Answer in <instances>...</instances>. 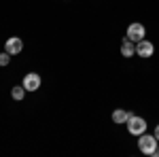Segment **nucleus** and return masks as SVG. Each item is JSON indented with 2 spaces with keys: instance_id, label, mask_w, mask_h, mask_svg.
<instances>
[{
  "instance_id": "2",
  "label": "nucleus",
  "mask_w": 159,
  "mask_h": 157,
  "mask_svg": "<svg viewBox=\"0 0 159 157\" xmlns=\"http://www.w3.org/2000/svg\"><path fill=\"white\" fill-rule=\"evenodd\" d=\"M125 125H127V132L132 134V136H140V134L147 132V121L142 119V117H138V115H132Z\"/></svg>"
},
{
  "instance_id": "6",
  "label": "nucleus",
  "mask_w": 159,
  "mask_h": 157,
  "mask_svg": "<svg viewBox=\"0 0 159 157\" xmlns=\"http://www.w3.org/2000/svg\"><path fill=\"white\" fill-rule=\"evenodd\" d=\"M24 87H25V91H36V89H40V74L28 72L24 76Z\"/></svg>"
},
{
  "instance_id": "5",
  "label": "nucleus",
  "mask_w": 159,
  "mask_h": 157,
  "mask_svg": "<svg viewBox=\"0 0 159 157\" xmlns=\"http://www.w3.org/2000/svg\"><path fill=\"white\" fill-rule=\"evenodd\" d=\"M155 53V45L151 43V40H140V43H136V55H140V58H151Z\"/></svg>"
},
{
  "instance_id": "11",
  "label": "nucleus",
  "mask_w": 159,
  "mask_h": 157,
  "mask_svg": "<svg viewBox=\"0 0 159 157\" xmlns=\"http://www.w3.org/2000/svg\"><path fill=\"white\" fill-rule=\"evenodd\" d=\"M155 138H157V140H159V125H157V127H155Z\"/></svg>"
},
{
  "instance_id": "4",
  "label": "nucleus",
  "mask_w": 159,
  "mask_h": 157,
  "mask_svg": "<svg viewBox=\"0 0 159 157\" xmlns=\"http://www.w3.org/2000/svg\"><path fill=\"white\" fill-rule=\"evenodd\" d=\"M4 51H7V53H11V55L21 53V51H24V40H21L19 36H11L7 43H4Z\"/></svg>"
},
{
  "instance_id": "8",
  "label": "nucleus",
  "mask_w": 159,
  "mask_h": 157,
  "mask_svg": "<svg viewBox=\"0 0 159 157\" xmlns=\"http://www.w3.org/2000/svg\"><path fill=\"white\" fill-rule=\"evenodd\" d=\"M134 113H129V110H123V109H117L112 113V121L115 123H127V119L132 117Z\"/></svg>"
},
{
  "instance_id": "1",
  "label": "nucleus",
  "mask_w": 159,
  "mask_h": 157,
  "mask_svg": "<svg viewBox=\"0 0 159 157\" xmlns=\"http://www.w3.org/2000/svg\"><path fill=\"white\" fill-rule=\"evenodd\" d=\"M159 146V140L155 138V134H140V140H138V149L144 153V155H155Z\"/></svg>"
},
{
  "instance_id": "9",
  "label": "nucleus",
  "mask_w": 159,
  "mask_h": 157,
  "mask_svg": "<svg viewBox=\"0 0 159 157\" xmlns=\"http://www.w3.org/2000/svg\"><path fill=\"white\" fill-rule=\"evenodd\" d=\"M11 96L15 98V100H24V96H25V87H24V85H17V87H13V89H11Z\"/></svg>"
},
{
  "instance_id": "12",
  "label": "nucleus",
  "mask_w": 159,
  "mask_h": 157,
  "mask_svg": "<svg viewBox=\"0 0 159 157\" xmlns=\"http://www.w3.org/2000/svg\"><path fill=\"white\" fill-rule=\"evenodd\" d=\"M155 157H159V146H157V151H155Z\"/></svg>"
},
{
  "instance_id": "3",
  "label": "nucleus",
  "mask_w": 159,
  "mask_h": 157,
  "mask_svg": "<svg viewBox=\"0 0 159 157\" xmlns=\"http://www.w3.org/2000/svg\"><path fill=\"white\" fill-rule=\"evenodd\" d=\"M147 36V28L142 24H138V21H134V24H129V28H127V38L129 40H134V43H140L142 38Z\"/></svg>"
},
{
  "instance_id": "10",
  "label": "nucleus",
  "mask_w": 159,
  "mask_h": 157,
  "mask_svg": "<svg viewBox=\"0 0 159 157\" xmlns=\"http://www.w3.org/2000/svg\"><path fill=\"white\" fill-rule=\"evenodd\" d=\"M9 55H11V53H7V51H4V53H0V66H7V64L11 62Z\"/></svg>"
},
{
  "instance_id": "7",
  "label": "nucleus",
  "mask_w": 159,
  "mask_h": 157,
  "mask_svg": "<svg viewBox=\"0 0 159 157\" xmlns=\"http://www.w3.org/2000/svg\"><path fill=\"white\" fill-rule=\"evenodd\" d=\"M121 55L123 58H132V55H136V45H134V40H123V45H121Z\"/></svg>"
}]
</instances>
